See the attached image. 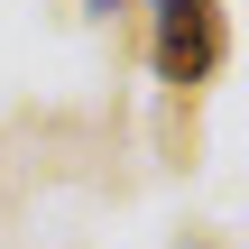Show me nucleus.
<instances>
[{
    "instance_id": "1",
    "label": "nucleus",
    "mask_w": 249,
    "mask_h": 249,
    "mask_svg": "<svg viewBox=\"0 0 249 249\" xmlns=\"http://www.w3.org/2000/svg\"><path fill=\"white\" fill-rule=\"evenodd\" d=\"M222 46H231V28H222V0H176V9H157V37H148V55H157V83H176V92H203V83L222 74Z\"/></svg>"
},
{
    "instance_id": "2",
    "label": "nucleus",
    "mask_w": 249,
    "mask_h": 249,
    "mask_svg": "<svg viewBox=\"0 0 249 249\" xmlns=\"http://www.w3.org/2000/svg\"><path fill=\"white\" fill-rule=\"evenodd\" d=\"M83 9H129V0H83ZM157 9H176V0H157Z\"/></svg>"
}]
</instances>
